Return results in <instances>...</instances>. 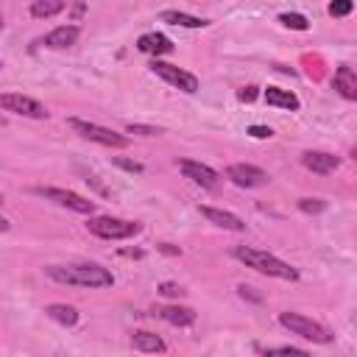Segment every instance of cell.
I'll return each mask as SVG.
<instances>
[{
	"mask_svg": "<svg viewBox=\"0 0 357 357\" xmlns=\"http://www.w3.org/2000/svg\"><path fill=\"white\" fill-rule=\"evenodd\" d=\"M45 276L59 282V284H67V287H89V290H98V287H112L114 284V276L109 268L98 265V262H67V265H47L45 268Z\"/></svg>",
	"mask_w": 357,
	"mask_h": 357,
	"instance_id": "cell-1",
	"label": "cell"
},
{
	"mask_svg": "<svg viewBox=\"0 0 357 357\" xmlns=\"http://www.w3.org/2000/svg\"><path fill=\"white\" fill-rule=\"evenodd\" d=\"M234 259H240L245 268H251V271H257V273H262V276H273V279H284V282H296L298 279V271L290 265V262H284V259H279V257H273V254H268V251H262V248H251V245H234Z\"/></svg>",
	"mask_w": 357,
	"mask_h": 357,
	"instance_id": "cell-2",
	"label": "cell"
},
{
	"mask_svg": "<svg viewBox=\"0 0 357 357\" xmlns=\"http://www.w3.org/2000/svg\"><path fill=\"white\" fill-rule=\"evenodd\" d=\"M67 126H70L78 137H84V139H89V142H98V145H106V148H128V142H131L126 134H117V131H112V128H106V126L81 120V117H70Z\"/></svg>",
	"mask_w": 357,
	"mask_h": 357,
	"instance_id": "cell-3",
	"label": "cell"
},
{
	"mask_svg": "<svg viewBox=\"0 0 357 357\" xmlns=\"http://www.w3.org/2000/svg\"><path fill=\"white\" fill-rule=\"evenodd\" d=\"M86 229H89V234H95L100 240H128V237H134V234L142 231L139 223L123 220V218H109V215L89 218L86 220Z\"/></svg>",
	"mask_w": 357,
	"mask_h": 357,
	"instance_id": "cell-4",
	"label": "cell"
},
{
	"mask_svg": "<svg viewBox=\"0 0 357 357\" xmlns=\"http://www.w3.org/2000/svg\"><path fill=\"white\" fill-rule=\"evenodd\" d=\"M279 324L290 335H298V337L312 340V343H329L332 340V332L324 324H318V321H312L307 315H298V312H279Z\"/></svg>",
	"mask_w": 357,
	"mask_h": 357,
	"instance_id": "cell-5",
	"label": "cell"
},
{
	"mask_svg": "<svg viewBox=\"0 0 357 357\" xmlns=\"http://www.w3.org/2000/svg\"><path fill=\"white\" fill-rule=\"evenodd\" d=\"M33 192L42 195V198H47V201H53V204H59V206H64V209H73V212H78V215H92V212H95V201H89V198H84V195H78V192H73V190H61V187H36Z\"/></svg>",
	"mask_w": 357,
	"mask_h": 357,
	"instance_id": "cell-6",
	"label": "cell"
},
{
	"mask_svg": "<svg viewBox=\"0 0 357 357\" xmlns=\"http://www.w3.org/2000/svg\"><path fill=\"white\" fill-rule=\"evenodd\" d=\"M151 70H153L162 81H167L170 86H176V89L187 92V95L198 92V78H195L192 73L176 67V64H167V61H162V59H153V61H151Z\"/></svg>",
	"mask_w": 357,
	"mask_h": 357,
	"instance_id": "cell-7",
	"label": "cell"
},
{
	"mask_svg": "<svg viewBox=\"0 0 357 357\" xmlns=\"http://www.w3.org/2000/svg\"><path fill=\"white\" fill-rule=\"evenodd\" d=\"M0 109L11 112V114H22V117H33V120H45L47 112L36 98L20 95V92H3L0 95Z\"/></svg>",
	"mask_w": 357,
	"mask_h": 357,
	"instance_id": "cell-8",
	"label": "cell"
},
{
	"mask_svg": "<svg viewBox=\"0 0 357 357\" xmlns=\"http://www.w3.org/2000/svg\"><path fill=\"white\" fill-rule=\"evenodd\" d=\"M226 178H229L231 184H237V187L251 190V187L265 184V181H268V173H265L262 167H257V165H229V167H226Z\"/></svg>",
	"mask_w": 357,
	"mask_h": 357,
	"instance_id": "cell-9",
	"label": "cell"
},
{
	"mask_svg": "<svg viewBox=\"0 0 357 357\" xmlns=\"http://www.w3.org/2000/svg\"><path fill=\"white\" fill-rule=\"evenodd\" d=\"M301 165L318 176H329L340 167V156L326 153V151H307V153H301Z\"/></svg>",
	"mask_w": 357,
	"mask_h": 357,
	"instance_id": "cell-10",
	"label": "cell"
},
{
	"mask_svg": "<svg viewBox=\"0 0 357 357\" xmlns=\"http://www.w3.org/2000/svg\"><path fill=\"white\" fill-rule=\"evenodd\" d=\"M178 170H181L190 181H195V184H201V187H215V184H218V173H215L209 165H201V162H195V159H178Z\"/></svg>",
	"mask_w": 357,
	"mask_h": 357,
	"instance_id": "cell-11",
	"label": "cell"
},
{
	"mask_svg": "<svg viewBox=\"0 0 357 357\" xmlns=\"http://www.w3.org/2000/svg\"><path fill=\"white\" fill-rule=\"evenodd\" d=\"M137 50H142V53H148V56L159 59V56H167V53H173V42H170L165 33H159V31H151V33H142V36L137 39Z\"/></svg>",
	"mask_w": 357,
	"mask_h": 357,
	"instance_id": "cell-12",
	"label": "cell"
},
{
	"mask_svg": "<svg viewBox=\"0 0 357 357\" xmlns=\"http://www.w3.org/2000/svg\"><path fill=\"white\" fill-rule=\"evenodd\" d=\"M198 209H201V215H204L209 223H215V226H220V229H229V231H245V220L237 218L234 212L215 209V206H198Z\"/></svg>",
	"mask_w": 357,
	"mask_h": 357,
	"instance_id": "cell-13",
	"label": "cell"
},
{
	"mask_svg": "<svg viewBox=\"0 0 357 357\" xmlns=\"http://www.w3.org/2000/svg\"><path fill=\"white\" fill-rule=\"evenodd\" d=\"M78 36H81L78 25H59V28H53L50 33H45L42 45H45V47H53V50H64V47L75 45Z\"/></svg>",
	"mask_w": 357,
	"mask_h": 357,
	"instance_id": "cell-14",
	"label": "cell"
},
{
	"mask_svg": "<svg viewBox=\"0 0 357 357\" xmlns=\"http://www.w3.org/2000/svg\"><path fill=\"white\" fill-rule=\"evenodd\" d=\"M332 86L346 98V100H354L357 98V75L349 64H340L335 70V78H332Z\"/></svg>",
	"mask_w": 357,
	"mask_h": 357,
	"instance_id": "cell-15",
	"label": "cell"
},
{
	"mask_svg": "<svg viewBox=\"0 0 357 357\" xmlns=\"http://www.w3.org/2000/svg\"><path fill=\"white\" fill-rule=\"evenodd\" d=\"M156 315H159L162 321L173 324V326H190V324H195V310H190V307L167 304V307H159Z\"/></svg>",
	"mask_w": 357,
	"mask_h": 357,
	"instance_id": "cell-16",
	"label": "cell"
},
{
	"mask_svg": "<svg viewBox=\"0 0 357 357\" xmlns=\"http://www.w3.org/2000/svg\"><path fill=\"white\" fill-rule=\"evenodd\" d=\"M131 346H134L137 351H145V354H162V351L167 349V343H165L159 335H153V332H145V329L134 332V337H131Z\"/></svg>",
	"mask_w": 357,
	"mask_h": 357,
	"instance_id": "cell-17",
	"label": "cell"
},
{
	"mask_svg": "<svg viewBox=\"0 0 357 357\" xmlns=\"http://www.w3.org/2000/svg\"><path fill=\"white\" fill-rule=\"evenodd\" d=\"M265 100H268V106H279V109H287V112H296L301 106V100L290 89H279V86H268Z\"/></svg>",
	"mask_w": 357,
	"mask_h": 357,
	"instance_id": "cell-18",
	"label": "cell"
},
{
	"mask_svg": "<svg viewBox=\"0 0 357 357\" xmlns=\"http://www.w3.org/2000/svg\"><path fill=\"white\" fill-rule=\"evenodd\" d=\"M159 20L162 22H170V25H178V28H206L209 25V20L192 17V14H184V11H162Z\"/></svg>",
	"mask_w": 357,
	"mask_h": 357,
	"instance_id": "cell-19",
	"label": "cell"
},
{
	"mask_svg": "<svg viewBox=\"0 0 357 357\" xmlns=\"http://www.w3.org/2000/svg\"><path fill=\"white\" fill-rule=\"evenodd\" d=\"M45 312H47V318H53L61 326H75L78 324V310L70 307V304H47Z\"/></svg>",
	"mask_w": 357,
	"mask_h": 357,
	"instance_id": "cell-20",
	"label": "cell"
},
{
	"mask_svg": "<svg viewBox=\"0 0 357 357\" xmlns=\"http://www.w3.org/2000/svg\"><path fill=\"white\" fill-rule=\"evenodd\" d=\"M64 6H67L64 0H33V3H31V14H33L36 20H47V17L61 14Z\"/></svg>",
	"mask_w": 357,
	"mask_h": 357,
	"instance_id": "cell-21",
	"label": "cell"
},
{
	"mask_svg": "<svg viewBox=\"0 0 357 357\" xmlns=\"http://www.w3.org/2000/svg\"><path fill=\"white\" fill-rule=\"evenodd\" d=\"M279 22H282L284 28H293V31H307V28H310V22H307L304 14H290V11L279 14Z\"/></svg>",
	"mask_w": 357,
	"mask_h": 357,
	"instance_id": "cell-22",
	"label": "cell"
},
{
	"mask_svg": "<svg viewBox=\"0 0 357 357\" xmlns=\"http://www.w3.org/2000/svg\"><path fill=\"white\" fill-rule=\"evenodd\" d=\"M298 209L307 212V215H318V212L326 209V201H321V198H301L298 201Z\"/></svg>",
	"mask_w": 357,
	"mask_h": 357,
	"instance_id": "cell-23",
	"label": "cell"
},
{
	"mask_svg": "<svg viewBox=\"0 0 357 357\" xmlns=\"http://www.w3.org/2000/svg\"><path fill=\"white\" fill-rule=\"evenodd\" d=\"M351 0H332L329 3V14L332 17H346V14H351Z\"/></svg>",
	"mask_w": 357,
	"mask_h": 357,
	"instance_id": "cell-24",
	"label": "cell"
},
{
	"mask_svg": "<svg viewBox=\"0 0 357 357\" xmlns=\"http://www.w3.org/2000/svg\"><path fill=\"white\" fill-rule=\"evenodd\" d=\"M265 354H296V357H307V351L304 349H298V346H271V349H262Z\"/></svg>",
	"mask_w": 357,
	"mask_h": 357,
	"instance_id": "cell-25",
	"label": "cell"
},
{
	"mask_svg": "<svg viewBox=\"0 0 357 357\" xmlns=\"http://www.w3.org/2000/svg\"><path fill=\"white\" fill-rule=\"evenodd\" d=\"M159 293L167 296V298H178V296H184V287L176 284V282H162V284H159Z\"/></svg>",
	"mask_w": 357,
	"mask_h": 357,
	"instance_id": "cell-26",
	"label": "cell"
},
{
	"mask_svg": "<svg viewBox=\"0 0 357 357\" xmlns=\"http://www.w3.org/2000/svg\"><path fill=\"white\" fill-rule=\"evenodd\" d=\"M128 134H142V137H156V134H162L159 128H153V126H142V123H128Z\"/></svg>",
	"mask_w": 357,
	"mask_h": 357,
	"instance_id": "cell-27",
	"label": "cell"
},
{
	"mask_svg": "<svg viewBox=\"0 0 357 357\" xmlns=\"http://www.w3.org/2000/svg\"><path fill=\"white\" fill-rule=\"evenodd\" d=\"M248 134H251L254 139H271V137H273V131H271L268 126H251Z\"/></svg>",
	"mask_w": 357,
	"mask_h": 357,
	"instance_id": "cell-28",
	"label": "cell"
},
{
	"mask_svg": "<svg viewBox=\"0 0 357 357\" xmlns=\"http://www.w3.org/2000/svg\"><path fill=\"white\" fill-rule=\"evenodd\" d=\"M114 165L123 167V170H128V173H142V165H139V162H128V159H120V156H117Z\"/></svg>",
	"mask_w": 357,
	"mask_h": 357,
	"instance_id": "cell-29",
	"label": "cell"
},
{
	"mask_svg": "<svg viewBox=\"0 0 357 357\" xmlns=\"http://www.w3.org/2000/svg\"><path fill=\"white\" fill-rule=\"evenodd\" d=\"M237 98H240L243 103H251V100L257 98V86H243V89L237 92Z\"/></svg>",
	"mask_w": 357,
	"mask_h": 357,
	"instance_id": "cell-30",
	"label": "cell"
},
{
	"mask_svg": "<svg viewBox=\"0 0 357 357\" xmlns=\"http://www.w3.org/2000/svg\"><path fill=\"white\" fill-rule=\"evenodd\" d=\"M237 293H240V298H251V301H262V296H257V293H254V287H248V284H240V287H237Z\"/></svg>",
	"mask_w": 357,
	"mask_h": 357,
	"instance_id": "cell-31",
	"label": "cell"
},
{
	"mask_svg": "<svg viewBox=\"0 0 357 357\" xmlns=\"http://www.w3.org/2000/svg\"><path fill=\"white\" fill-rule=\"evenodd\" d=\"M159 248H162V251H165V254H178V248H170V245H167V243H162V245H159Z\"/></svg>",
	"mask_w": 357,
	"mask_h": 357,
	"instance_id": "cell-32",
	"label": "cell"
},
{
	"mask_svg": "<svg viewBox=\"0 0 357 357\" xmlns=\"http://www.w3.org/2000/svg\"><path fill=\"white\" fill-rule=\"evenodd\" d=\"M0 231H8V220L6 218H0Z\"/></svg>",
	"mask_w": 357,
	"mask_h": 357,
	"instance_id": "cell-33",
	"label": "cell"
},
{
	"mask_svg": "<svg viewBox=\"0 0 357 357\" xmlns=\"http://www.w3.org/2000/svg\"><path fill=\"white\" fill-rule=\"evenodd\" d=\"M0 31H3V14H0Z\"/></svg>",
	"mask_w": 357,
	"mask_h": 357,
	"instance_id": "cell-34",
	"label": "cell"
},
{
	"mask_svg": "<svg viewBox=\"0 0 357 357\" xmlns=\"http://www.w3.org/2000/svg\"><path fill=\"white\" fill-rule=\"evenodd\" d=\"M0 204H3V195H0Z\"/></svg>",
	"mask_w": 357,
	"mask_h": 357,
	"instance_id": "cell-35",
	"label": "cell"
},
{
	"mask_svg": "<svg viewBox=\"0 0 357 357\" xmlns=\"http://www.w3.org/2000/svg\"><path fill=\"white\" fill-rule=\"evenodd\" d=\"M0 123H3V120H0Z\"/></svg>",
	"mask_w": 357,
	"mask_h": 357,
	"instance_id": "cell-36",
	"label": "cell"
}]
</instances>
